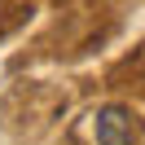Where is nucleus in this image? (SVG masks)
I'll list each match as a JSON object with an SVG mask.
<instances>
[{"label":"nucleus","instance_id":"nucleus-1","mask_svg":"<svg viewBox=\"0 0 145 145\" xmlns=\"http://www.w3.org/2000/svg\"><path fill=\"white\" fill-rule=\"evenodd\" d=\"M136 141V123H132V110L123 106H106L97 114V145H132Z\"/></svg>","mask_w":145,"mask_h":145}]
</instances>
